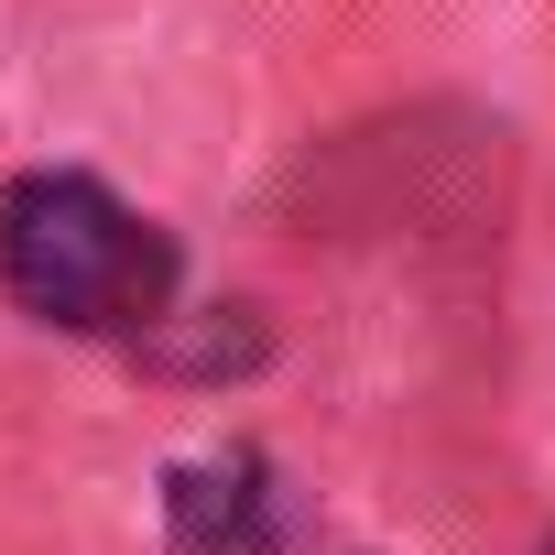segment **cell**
<instances>
[{
    "label": "cell",
    "instance_id": "1",
    "mask_svg": "<svg viewBox=\"0 0 555 555\" xmlns=\"http://www.w3.org/2000/svg\"><path fill=\"white\" fill-rule=\"evenodd\" d=\"M0 284H12L44 327L120 338L153 327L175 295V240L131 218L99 175H12L0 185Z\"/></svg>",
    "mask_w": 555,
    "mask_h": 555
},
{
    "label": "cell",
    "instance_id": "2",
    "mask_svg": "<svg viewBox=\"0 0 555 555\" xmlns=\"http://www.w3.org/2000/svg\"><path fill=\"white\" fill-rule=\"evenodd\" d=\"M164 544L175 555H284V490L250 447L185 457L164 479Z\"/></svg>",
    "mask_w": 555,
    "mask_h": 555
},
{
    "label": "cell",
    "instance_id": "3",
    "mask_svg": "<svg viewBox=\"0 0 555 555\" xmlns=\"http://www.w3.org/2000/svg\"><path fill=\"white\" fill-rule=\"evenodd\" d=\"M544 555H555V533H544Z\"/></svg>",
    "mask_w": 555,
    "mask_h": 555
}]
</instances>
